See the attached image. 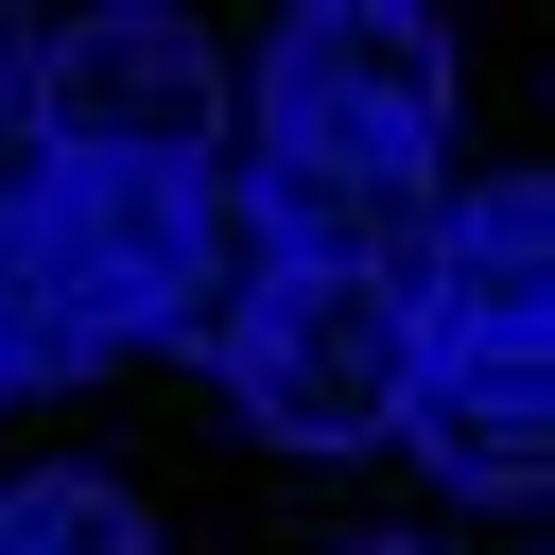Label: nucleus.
<instances>
[{"mask_svg": "<svg viewBox=\"0 0 555 555\" xmlns=\"http://www.w3.org/2000/svg\"><path fill=\"white\" fill-rule=\"evenodd\" d=\"M347 555H434V538H347Z\"/></svg>", "mask_w": 555, "mask_h": 555, "instance_id": "9", "label": "nucleus"}, {"mask_svg": "<svg viewBox=\"0 0 555 555\" xmlns=\"http://www.w3.org/2000/svg\"><path fill=\"white\" fill-rule=\"evenodd\" d=\"M17 121H35V156H156V173H208V139L243 121L225 104V69H208V35L191 17H69V35H35L17 52Z\"/></svg>", "mask_w": 555, "mask_h": 555, "instance_id": "4", "label": "nucleus"}, {"mask_svg": "<svg viewBox=\"0 0 555 555\" xmlns=\"http://www.w3.org/2000/svg\"><path fill=\"white\" fill-rule=\"evenodd\" d=\"M399 295H416V347H538V330H555V191H538V173L451 191Z\"/></svg>", "mask_w": 555, "mask_h": 555, "instance_id": "5", "label": "nucleus"}, {"mask_svg": "<svg viewBox=\"0 0 555 555\" xmlns=\"http://www.w3.org/2000/svg\"><path fill=\"white\" fill-rule=\"evenodd\" d=\"M208 347H225V399L278 451H382L399 399H416V295L347 278V260H260L243 243V295H225Z\"/></svg>", "mask_w": 555, "mask_h": 555, "instance_id": "2", "label": "nucleus"}, {"mask_svg": "<svg viewBox=\"0 0 555 555\" xmlns=\"http://www.w3.org/2000/svg\"><path fill=\"white\" fill-rule=\"evenodd\" d=\"M0 399H17V382H0Z\"/></svg>", "mask_w": 555, "mask_h": 555, "instance_id": "10", "label": "nucleus"}, {"mask_svg": "<svg viewBox=\"0 0 555 555\" xmlns=\"http://www.w3.org/2000/svg\"><path fill=\"white\" fill-rule=\"evenodd\" d=\"M399 451L434 486H468V503H538V468H555V364L538 347H416Z\"/></svg>", "mask_w": 555, "mask_h": 555, "instance_id": "6", "label": "nucleus"}, {"mask_svg": "<svg viewBox=\"0 0 555 555\" xmlns=\"http://www.w3.org/2000/svg\"><path fill=\"white\" fill-rule=\"evenodd\" d=\"M243 139H260L243 173H434V139H451V17H416V0L278 17Z\"/></svg>", "mask_w": 555, "mask_h": 555, "instance_id": "3", "label": "nucleus"}, {"mask_svg": "<svg viewBox=\"0 0 555 555\" xmlns=\"http://www.w3.org/2000/svg\"><path fill=\"white\" fill-rule=\"evenodd\" d=\"M0 139H17V35H0Z\"/></svg>", "mask_w": 555, "mask_h": 555, "instance_id": "8", "label": "nucleus"}, {"mask_svg": "<svg viewBox=\"0 0 555 555\" xmlns=\"http://www.w3.org/2000/svg\"><path fill=\"white\" fill-rule=\"evenodd\" d=\"M225 295H243L225 173L35 156L0 191V382H87L121 347H208Z\"/></svg>", "mask_w": 555, "mask_h": 555, "instance_id": "1", "label": "nucleus"}, {"mask_svg": "<svg viewBox=\"0 0 555 555\" xmlns=\"http://www.w3.org/2000/svg\"><path fill=\"white\" fill-rule=\"evenodd\" d=\"M0 555H156V520L104 468H35V486H0Z\"/></svg>", "mask_w": 555, "mask_h": 555, "instance_id": "7", "label": "nucleus"}]
</instances>
